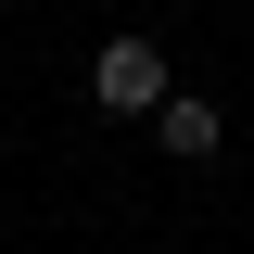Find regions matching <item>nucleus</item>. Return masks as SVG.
I'll list each match as a JSON object with an SVG mask.
<instances>
[{"instance_id": "nucleus-1", "label": "nucleus", "mask_w": 254, "mask_h": 254, "mask_svg": "<svg viewBox=\"0 0 254 254\" xmlns=\"http://www.w3.org/2000/svg\"><path fill=\"white\" fill-rule=\"evenodd\" d=\"M165 89H178V64H165L140 26H115V38L89 51V102H102V115H153Z\"/></svg>"}, {"instance_id": "nucleus-2", "label": "nucleus", "mask_w": 254, "mask_h": 254, "mask_svg": "<svg viewBox=\"0 0 254 254\" xmlns=\"http://www.w3.org/2000/svg\"><path fill=\"white\" fill-rule=\"evenodd\" d=\"M153 140H165V153H178V165H203V153H216V140H229V115H216V102H203V89H165V102H153Z\"/></svg>"}]
</instances>
